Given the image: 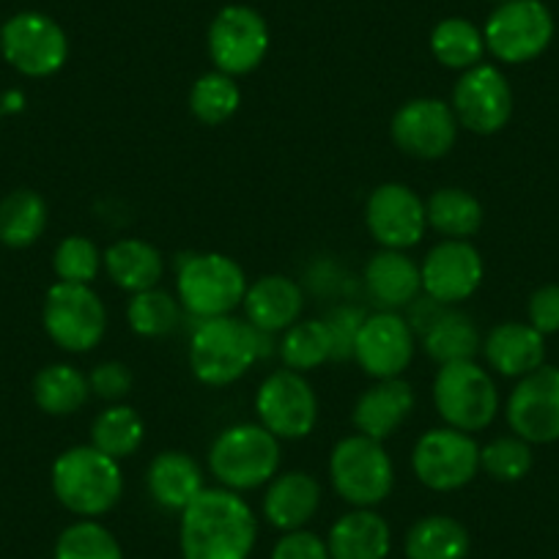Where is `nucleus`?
Returning <instances> with one entry per match:
<instances>
[{"mask_svg": "<svg viewBox=\"0 0 559 559\" xmlns=\"http://www.w3.org/2000/svg\"><path fill=\"white\" fill-rule=\"evenodd\" d=\"M56 559H123V551L107 526L94 519H83L58 535Z\"/></svg>", "mask_w": 559, "mask_h": 559, "instance_id": "obj_38", "label": "nucleus"}, {"mask_svg": "<svg viewBox=\"0 0 559 559\" xmlns=\"http://www.w3.org/2000/svg\"><path fill=\"white\" fill-rule=\"evenodd\" d=\"M365 225L384 250H408L428 230L426 201L401 181H386L365 203Z\"/></svg>", "mask_w": 559, "mask_h": 559, "instance_id": "obj_17", "label": "nucleus"}, {"mask_svg": "<svg viewBox=\"0 0 559 559\" xmlns=\"http://www.w3.org/2000/svg\"><path fill=\"white\" fill-rule=\"evenodd\" d=\"M493 3H508V0H493Z\"/></svg>", "mask_w": 559, "mask_h": 559, "instance_id": "obj_45", "label": "nucleus"}, {"mask_svg": "<svg viewBox=\"0 0 559 559\" xmlns=\"http://www.w3.org/2000/svg\"><path fill=\"white\" fill-rule=\"evenodd\" d=\"M102 266H105V255L99 247L85 236H67L61 245L56 247L52 255V269L61 283H78V286H91L99 277Z\"/></svg>", "mask_w": 559, "mask_h": 559, "instance_id": "obj_39", "label": "nucleus"}, {"mask_svg": "<svg viewBox=\"0 0 559 559\" xmlns=\"http://www.w3.org/2000/svg\"><path fill=\"white\" fill-rule=\"evenodd\" d=\"M459 129V118L450 102L431 99V96L403 102L390 123L392 143L406 157L426 159V163L442 159L453 152Z\"/></svg>", "mask_w": 559, "mask_h": 559, "instance_id": "obj_14", "label": "nucleus"}, {"mask_svg": "<svg viewBox=\"0 0 559 559\" xmlns=\"http://www.w3.org/2000/svg\"><path fill=\"white\" fill-rule=\"evenodd\" d=\"M469 532L453 515H426L414 521L403 540L406 559H466Z\"/></svg>", "mask_w": 559, "mask_h": 559, "instance_id": "obj_28", "label": "nucleus"}, {"mask_svg": "<svg viewBox=\"0 0 559 559\" xmlns=\"http://www.w3.org/2000/svg\"><path fill=\"white\" fill-rule=\"evenodd\" d=\"M146 488L168 513H181L203 491V469L185 450H163L146 469Z\"/></svg>", "mask_w": 559, "mask_h": 559, "instance_id": "obj_25", "label": "nucleus"}, {"mask_svg": "<svg viewBox=\"0 0 559 559\" xmlns=\"http://www.w3.org/2000/svg\"><path fill=\"white\" fill-rule=\"evenodd\" d=\"M0 52L25 78H52L69 58L61 25L39 12H20L0 28Z\"/></svg>", "mask_w": 559, "mask_h": 559, "instance_id": "obj_12", "label": "nucleus"}, {"mask_svg": "<svg viewBox=\"0 0 559 559\" xmlns=\"http://www.w3.org/2000/svg\"><path fill=\"white\" fill-rule=\"evenodd\" d=\"M504 417L510 431L524 442H559V368L540 365L519 379L504 406Z\"/></svg>", "mask_w": 559, "mask_h": 559, "instance_id": "obj_16", "label": "nucleus"}, {"mask_svg": "<svg viewBox=\"0 0 559 559\" xmlns=\"http://www.w3.org/2000/svg\"><path fill=\"white\" fill-rule=\"evenodd\" d=\"M332 559H386L392 548V530L373 508H354L341 515L326 535Z\"/></svg>", "mask_w": 559, "mask_h": 559, "instance_id": "obj_26", "label": "nucleus"}, {"mask_svg": "<svg viewBox=\"0 0 559 559\" xmlns=\"http://www.w3.org/2000/svg\"><path fill=\"white\" fill-rule=\"evenodd\" d=\"M426 217L444 239L469 241L483 225V203L461 187H442L426 201Z\"/></svg>", "mask_w": 559, "mask_h": 559, "instance_id": "obj_31", "label": "nucleus"}, {"mask_svg": "<svg viewBox=\"0 0 559 559\" xmlns=\"http://www.w3.org/2000/svg\"><path fill=\"white\" fill-rule=\"evenodd\" d=\"M245 269L223 252H192L181 258L176 274V299L198 321L234 316L247 294Z\"/></svg>", "mask_w": 559, "mask_h": 559, "instance_id": "obj_5", "label": "nucleus"}, {"mask_svg": "<svg viewBox=\"0 0 559 559\" xmlns=\"http://www.w3.org/2000/svg\"><path fill=\"white\" fill-rule=\"evenodd\" d=\"M127 321L134 335L165 337L179 326L181 302L174 294L163 292V288H148V292L132 294V302L127 308Z\"/></svg>", "mask_w": 559, "mask_h": 559, "instance_id": "obj_37", "label": "nucleus"}, {"mask_svg": "<svg viewBox=\"0 0 559 559\" xmlns=\"http://www.w3.org/2000/svg\"><path fill=\"white\" fill-rule=\"evenodd\" d=\"M414 352H417V335L397 310L365 316L354 346V359L365 373L373 376L376 381L401 379L412 365Z\"/></svg>", "mask_w": 559, "mask_h": 559, "instance_id": "obj_18", "label": "nucleus"}, {"mask_svg": "<svg viewBox=\"0 0 559 559\" xmlns=\"http://www.w3.org/2000/svg\"><path fill=\"white\" fill-rule=\"evenodd\" d=\"M412 469L414 477L431 491H459L480 472V444L472 433L450 426L431 428L414 442Z\"/></svg>", "mask_w": 559, "mask_h": 559, "instance_id": "obj_11", "label": "nucleus"}, {"mask_svg": "<svg viewBox=\"0 0 559 559\" xmlns=\"http://www.w3.org/2000/svg\"><path fill=\"white\" fill-rule=\"evenodd\" d=\"M41 324L50 341L69 354H88L107 332V310L91 286L61 283L47 292Z\"/></svg>", "mask_w": 559, "mask_h": 559, "instance_id": "obj_8", "label": "nucleus"}, {"mask_svg": "<svg viewBox=\"0 0 559 559\" xmlns=\"http://www.w3.org/2000/svg\"><path fill=\"white\" fill-rule=\"evenodd\" d=\"M280 439L261 423H239L217 433L209 448V472L230 491H255L280 475Z\"/></svg>", "mask_w": 559, "mask_h": 559, "instance_id": "obj_4", "label": "nucleus"}, {"mask_svg": "<svg viewBox=\"0 0 559 559\" xmlns=\"http://www.w3.org/2000/svg\"><path fill=\"white\" fill-rule=\"evenodd\" d=\"M146 439V423L127 403H112L96 414L91 426V444L110 459H132Z\"/></svg>", "mask_w": 559, "mask_h": 559, "instance_id": "obj_32", "label": "nucleus"}, {"mask_svg": "<svg viewBox=\"0 0 559 559\" xmlns=\"http://www.w3.org/2000/svg\"><path fill=\"white\" fill-rule=\"evenodd\" d=\"M277 352L288 370L310 373V370L321 368V365L332 359L330 330L319 319H299L297 324L283 332V341H280Z\"/></svg>", "mask_w": 559, "mask_h": 559, "instance_id": "obj_35", "label": "nucleus"}, {"mask_svg": "<svg viewBox=\"0 0 559 559\" xmlns=\"http://www.w3.org/2000/svg\"><path fill=\"white\" fill-rule=\"evenodd\" d=\"M450 107L459 118V127L466 132L497 134L513 118V88L497 67L477 63L461 72Z\"/></svg>", "mask_w": 559, "mask_h": 559, "instance_id": "obj_15", "label": "nucleus"}, {"mask_svg": "<svg viewBox=\"0 0 559 559\" xmlns=\"http://www.w3.org/2000/svg\"><path fill=\"white\" fill-rule=\"evenodd\" d=\"M321 508V483L310 472H283L263 493V519L280 532L305 530Z\"/></svg>", "mask_w": 559, "mask_h": 559, "instance_id": "obj_22", "label": "nucleus"}, {"mask_svg": "<svg viewBox=\"0 0 559 559\" xmlns=\"http://www.w3.org/2000/svg\"><path fill=\"white\" fill-rule=\"evenodd\" d=\"M526 316H530V324L546 335H557L559 332V286L548 283V286H540L530 297V305H526Z\"/></svg>", "mask_w": 559, "mask_h": 559, "instance_id": "obj_44", "label": "nucleus"}, {"mask_svg": "<svg viewBox=\"0 0 559 559\" xmlns=\"http://www.w3.org/2000/svg\"><path fill=\"white\" fill-rule=\"evenodd\" d=\"M88 376L67 362L47 365L34 379V401L50 417H69L88 403Z\"/></svg>", "mask_w": 559, "mask_h": 559, "instance_id": "obj_30", "label": "nucleus"}, {"mask_svg": "<svg viewBox=\"0 0 559 559\" xmlns=\"http://www.w3.org/2000/svg\"><path fill=\"white\" fill-rule=\"evenodd\" d=\"M47 228V203L34 190H14L0 201V241L23 250L39 241Z\"/></svg>", "mask_w": 559, "mask_h": 559, "instance_id": "obj_33", "label": "nucleus"}, {"mask_svg": "<svg viewBox=\"0 0 559 559\" xmlns=\"http://www.w3.org/2000/svg\"><path fill=\"white\" fill-rule=\"evenodd\" d=\"M480 469L499 483H519L532 469V444L521 437L491 439L480 448Z\"/></svg>", "mask_w": 559, "mask_h": 559, "instance_id": "obj_40", "label": "nucleus"}, {"mask_svg": "<svg viewBox=\"0 0 559 559\" xmlns=\"http://www.w3.org/2000/svg\"><path fill=\"white\" fill-rule=\"evenodd\" d=\"M483 39L497 61L510 67L530 63L554 41V17L543 0H508L486 20Z\"/></svg>", "mask_w": 559, "mask_h": 559, "instance_id": "obj_9", "label": "nucleus"}, {"mask_svg": "<svg viewBox=\"0 0 559 559\" xmlns=\"http://www.w3.org/2000/svg\"><path fill=\"white\" fill-rule=\"evenodd\" d=\"M105 272L121 292L140 294L159 286L165 258L143 239H118L105 250Z\"/></svg>", "mask_w": 559, "mask_h": 559, "instance_id": "obj_27", "label": "nucleus"}, {"mask_svg": "<svg viewBox=\"0 0 559 559\" xmlns=\"http://www.w3.org/2000/svg\"><path fill=\"white\" fill-rule=\"evenodd\" d=\"M209 58L217 72L245 78L255 72L269 52V25L255 9L225 7L209 25Z\"/></svg>", "mask_w": 559, "mask_h": 559, "instance_id": "obj_13", "label": "nucleus"}, {"mask_svg": "<svg viewBox=\"0 0 559 559\" xmlns=\"http://www.w3.org/2000/svg\"><path fill=\"white\" fill-rule=\"evenodd\" d=\"M433 406L444 426L455 431H486L499 414L497 381L475 359L439 365L433 379Z\"/></svg>", "mask_w": 559, "mask_h": 559, "instance_id": "obj_7", "label": "nucleus"}, {"mask_svg": "<svg viewBox=\"0 0 559 559\" xmlns=\"http://www.w3.org/2000/svg\"><path fill=\"white\" fill-rule=\"evenodd\" d=\"M269 559H332L330 548H326L324 537H319L310 530H294L283 532L272 548Z\"/></svg>", "mask_w": 559, "mask_h": 559, "instance_id": "obj_43", "label": "nucleus"}, {"mask_svg": "<svg viewBox=\"0 0 559 559\" xmlns=\"http://www.w3.org/2000/svg\"><path fill=\"white\" fill-rule=\"evenodd\" d=\"M255 414L258 423L280 442H297L310 437L319 423V397L305 373L280 368L258 386Z\"/></svg>", "mask_w": 559, "mask_h": 559, "instance_id": "obj_10", "label": "nucleus"}, {"mask_svg": "<svg viewBox=\"0 0 559 559\" xmlns=\"http://www.w3.org/2000/svg\"><path fill=\"white\" fill-rule=\"evenodd\" d=\"M483 354L493 373L504 379H524L532 370L546 365V337L526 321L497 324L483 341Z\"/></svg>", "mask_w": 559, "mask_h": 559, "instance_id": "obj_21", "label": "nucleus"}, {"mask_svg": "<svg viewBox=\"0 0 559 559\" xmlns=\"http://www.w3.org/2000/svg\"><path fill=\"white\" fill-rule=\"evenodd\" d=\"M414 412V390L403 379H381L362 392L354 406L352 423L357 433L370 439H390Z\"/></svg>", "mask_w": 559, "mask_h": 559, "instance_id": "obj_23", "label": "nucleus"}, {"mask_svg": "<svg viewBox=\"0 0 559 559\" xmlns=\"http://www.w3.org/2000/svg\"><path fill=\"white\" fill-rule=\"evenodd\" d=\"M241 308H245V321H250L255 330L280 335L302 319V286L286 274H266L247 286Z\"/></svg>", "mask_w": 559, "mask_h": 559, "instance_id": "obj_20", "label": "nucleus"}, {"mask_svg": "<svg viewBox=\"0 0 559 559\" xmlns=\"http://www.w3.org/2000/svg\"><path fill=\"white\" fill-rule=\"evenodd\" d=\"M419 337H423V352L437 365L466 362L483 352V337L475 321L453 308L444 310Z\"/></svg>", "mask_w": 559, "mask_h": 559, "instance_id": "obj_29", "label": "nucleus"}, {"mask_svg": "<svg viewBox=\"0 0 559 559\" xmlns=\"http://www.w3.org/2000/svg\"><path fill=\"white\" fill-rule=\"evenodd\" d=\"M88 384L91 395H96L99 401L107 403H118L121 397L129 395V390H132V370L123 362H118V359H110V362H102L91 370Z\"/></svg>", "mask_w": 559, "mask_h": 559, "instance_id": "obj_42", "label": "nucleus"}, {"mask_svg": "<svg viewBox=\"0 0 559 559\" xmlns=\"http://www.w3.org/2000/svg\"><path fill=\"white\" fill-rule=\"evenodd\" d=\"M483 272L486 269H483L480 250L464 239L439 241L428 250L426 261L419 263L423 294L448 308L464 302L480 288Z\"/></svg>", "mask_w": 559, "mask_h": 559, "instance_id": "obj_19", "label": "nucleus"}, {"mask_svg": "<svg viewBox=\"0 0 559 559\" xmlns=\"http://www.w3.org/2000/svg\"><path fill=\"white\" fill-rule=\"evenodd\" d=\"M241 105V88L236 78L225 72H209L192 83L190 110L206 127H219L236 116Z\"/></svg>", "mask_w": 559, "mask_h": 559, "instance_id": "obj_36", "label": "nucleus"}, {"mask_svg": "<svg viewBox=\"0 0 559 559\" xmlns=\"http://www.w3.org/2000/svg\"><path fill=\"white\" fill-rule=\"evenodd\" d=\"M431 52L444 69L466 72V69L483 63V56H486L483 28H477L466 17L442 20L431 34Z\"/></svg>", "mask_w": 559, "mask_h": 559, "instance_id": "obj_34", "label": "nucleus"}, {"mask_svg": "<svg viewBox=\"0 0 559 559\" xmlns=\"http://www.w3.org/2000/svg\"><path fill=\"white\" fill-rule=\"evenodd\" d=\"M255 540V513L230 488H203L181 510V559H250Z\"/></svg>", "mask_w": 559, "mask_h": 559, "instance_id": "obj_1", "label": "nucleus"}, {"mask_svg": "<svg viewBox=\"0 0 559 559\" xmlns=\"http://www.w3.org/2000/svg\"><path fill=\"white\" fill-rule=\"evenodd\" d=\"M365 288L381 310H401L419 299L423 274L417 263L406 255V250L381 247L365 266Z\"/></svg>", "mask_w": 559, "mask_h": 559, "instance_id": "obj_24", "label": "nucleus"}, {"mask_svg": "<svg viewBox=\"0 0 559 559\" xmlns=\"http://www.w3.org/2000/svg\"><path fill=\"white\" fill-rule=\"evenodd\" d=\"M326 330H330V341H332V359L341 362V359H352L354 357V346H357L359 330L365 324V313L359 308H337L332 310L330 316L324 319Z\"/></svg>", "mask_w": 559, "mask_h": 559, "instance_id": "obj_41", "label": "nucleus"}, {"mask_svg": "<svg viewBox=\"0 0 559 559\" xmlns=\"http://www.w3.org/2000/svg\"><path fill=\"white\" fill-rule=\"evenodd\" d=\"M50 483L58 502L80 519H99L123 497L121 461L110 459L94 444L63 450L52 464Z\"/></svg>", "mask_w": 559, "mask_h": 559, "instance_id": "obj_3", "label": "nucleus"}, {"mask_svg": "<svg viewBox=\"0 0 559 559\" xmlns=\"http://www.w3.org/2000/svg\"><path fill=\"white\" fill-rule=\"evenodd\" d=\"M269 332L255 330L250 321L219 316L198 321L190 337V368L206 386H228L250 373L258 359L274 352Z\"/></svg>", "mask_w": 559, "mask_h": 559, "instance_id": "obj_2", "label": "nucleus"}, {"mask_svg": "<svg viewBox=\"0 0 559 559\" xmlns=\"http://www.w3.org/2000/svg\"><path fill=\"white\" fill-rule=\"evenodd\" d=\"M330 480L352 508H379L395 486V466L384 442L352 433L332 448Z\"/></svg>", "mask_w": 559, "mask_h": 559, "instance_id": "obj_6", "label": "nucleus"}]
</instances>
